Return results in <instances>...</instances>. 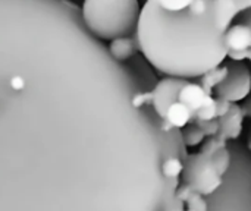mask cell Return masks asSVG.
Returning a JSON list of instances; mask_svg holds the SVG:
<instances>
[{
  "label": "cell",
  "mask_w": 251,
  "mask_h": 211,
  "mask_svg": "<svg viewBox=\"0 0 251 211\" xmlns=\"http://www.w3.org/2000/svg\"><path fill=\"white\" fill-rule=\"evenodd\" d=\"M225 32L218 0H146L135 38L154 70L196 79L218 69L228 57Z\"/></svg>",
  "instance_id": "obj_1"
},
{
  "label": "cell",
  "mask_w": 251,
  "mask_h": 211,
  "mask_svg": "<svg viewBox=\"0 0 251 211\" xmlns=\"http://www.w3.org/2000/svg\"><path fill=\"white\" fill-rule=\"evenodd\" d=\"M140 13L138 0H82L79 4L85 29L103 43L135 37Z\"/></svg>",
  "instance_id": "obj_2"
},
{
  "label": "cell",
  "mask_w": 251,
  "mask_h": 211,
  "mask_svg": "<svg viewBox=\"0 0 251 211\" xmlns=\"http://www.w3.org/2000/svg\"><path fill=\"white\" fill-rule=\"evenodd\" d=\"M231 164L222 178L221 187L206 197L207 211H251V153L237 142L228 141Z\"/></svg>",
  "instance_id": "obj_3"
},
{
  "label": "cell",
  "mask_w": 251,
  "mask_h": 211,
  "mask_svg": "<svg viewBox=\"0 0 251 211\" xmlns=\"http://www.w3.org/2000/svg\"><path fill=\"white\" fill-rule=\"evenodd\" d=\"M182 184L188 185L193 191L209 197L222 184V175L213 164L212 154L200 151L187 157L182 170Z\"/></svg>",
  "instance_id": "obj_4"
},
{
  "label": "cell",
  "mask_w": 251,
  "mask_h": 211,
  "mask_svg": "<svg viewBox=\"0 0 251 211\" xmlns=\"http://www.w3.org/2000/svg\"><path fill=\"white\" fill-rule=\"evenodd\" d=\"M226 73L224 79L215 87L218 98L229 103H237L249 97L251 93L250 68L243 60H232L225 65Z\"/></svg>",
  "instance_id": "obj_5"
},
{
  "label": "cell",
  "mask_w": 251,
  "mask_h": 211,
  "mask_svg": "<svg viewBox=\"0 0 251 211\" xmlns=\"http://www.w3.org/2000/svg\"><path fill=\"white\" fill-rule=\"evenodd\" d=\"M187 81L188 79L184 78L166 76L165 79L159 81L151 90V106L162 119H165L171 106L178 101L179 91Z\"/></svg>",
  "instance_id": "obj_6"
},
{
  "label": "cell",
  "mask_w": 251,
  "mask_h": 211,
  "mask_svg": "<svg viewBox=\"0 0 251 211\" xmlns=\"http://www.w3.org/2000/svg\"><path fill=\"white\" fill-rule=\"evenodd\" d=\"M243 117H244L243 109L232 103L229 112L225 116L219 117V132L216 134V137L225 142L237 140L241 134Z\"/></svg>",
  "instance_id": "obj_7"
},
{
  "label": "cell",
  "mask_w": 251,
  "mask_h": 211,
  "mask_svg": "<svg viewBox=\"0 0 251 211\" xmlns=\"http://www.w3.org/2000/svg\"><path fill=\"white\" fill-rule=\"evenodd\" d=\"M110 54L119 60V62H128L129 59L134 57V54L138 50V44H137V38L135 37H128V38H119L110 43V46L107 47Z\"/></svg>",
  "instance_id": "obj_8"
},
{
  "label": "cell",
  "mask_w": 251,
  "mask_h": 211,
  "mask_svg": "<svg viewBox=\"0 0 251 211\" xmlns=\"http://www.w3.org/2000/svg\"><path fill=\"white\" fill-rule=\"evenodd\" d=\"M204 137H206V134L203 132V129L200 126H191L185 132H182V138H184V142L187 147L197 145L199 142H201L204 140Z\"/></svg>",
  "instance_id": "obj_9"
},
{
  "label": "cell",
  "mask_w": 251,
  "mask_h": 211,
  "mask_svg": "<svg viewBox=\"0 0 251 211\" xmlns=\"http://www.w3.org/2000/svg\"><path fill=\"white\" fill-rule=\"evenodd\" d=\"M235 19L240 21V22H243V23H246L251 31V6H249L247 9H244L243 12H240L238 16H237ZM235 19H234V21H235Z\"/></svg>",
  "instance_id": "obj_10"
},
{
  "label": "cell",
  "mask_w": 251,
  "mask_h": 211,
  "mask_svg": "<svg viewBox=\"0 0 251 211\" xmlns=\"http://www.w3.org/2000/svg\"><path fill=\"white\" fill-rule=\"evenodd\" d=\"M229 57L232 60H243V59H250L251 60V48L241 51V53H229Z\"/></svg>",
  "instance_id": "obj_11"
},
{
  "label": "cell",
  "mask_w": 251,
  "mask_h": 211,
  "mask_svg": "<svg viewBox=\"0 0 251 211\" xmlns=\"http://www.w3.org/2000/svg\"><path fill=\"white\" fill-rule=\"evenodd\" d=\"M243 112H244V116L251 117V100H249V101L244 104V107H243Z\"/></svg>",
  "instance_id": "obj_12"
},
{
  "label": "cell",
  "mask_w": 251,
  "mask_h": 211,
  "mask_svg": "<svg viewBox=\"0 0 251 211\" xmlns=\"http://www.w3.org/2000/svg\"><path fill=\"white\" fill-rule=\"evenodd\" d=\"M63 1H68V3H72V4H76V6H79L82 0H63Z\"/></svg>",
  "instance_id": "obj_13"
},
{
  "label": "cell",
  "mask_w": 251,
  "mask_h": 211,
  "mask_svg": "<svg viewBox=\"0 0 251 211\" xmlns=\"http://www.w3.org/2000/svg\"><path fill=\"white\" fill-rule=\"evenodd\" d=\"M251 153V128H250V134H249V141H247V145H246Z\"/></svg>",
  "instance_id": "obj_14"
},
{
  "label": "cell",
  "mask_w": 251,
  "mask_h": 211,
  "mask_svg": "<svg viewBox=\"0 0 251 211\" xmlns=\"http://www.w3.org/2000/svg\"><path fill=\"white\" fill-rule=\"evenodd\" d=\"M169 211H188L187 209H179V210H174V209H171Z\"/></svg>",
  "instance_id": "obj_15"
}]
</instances>
